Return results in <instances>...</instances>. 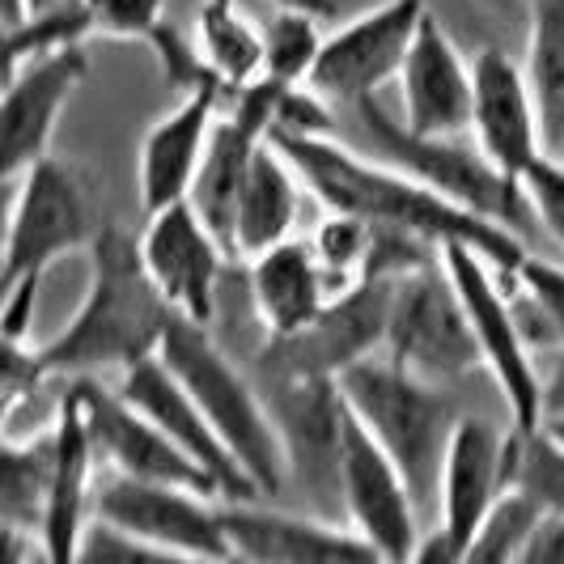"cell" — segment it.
Wrapping results in <instances>:
<instances>
[{"label": "cell", "mask_w": 564, "mask_h": 564, "mask_svg": "<svg viewBox=\"0 0 564 564\" xmlns=\"http://www.w3.org/2000/svg\"><path fill=\"white\" fill-rule=\"evenodd\" d=\"M272 141L281 144L284 158L302 174L306 192L327 213H352L378 229L421 234L437 247L451 238L471 242L501 272V281L518 284L527 247L509 226H497L480 213L454 204L391 162H369L348 144H339L332 132H272Z\"/></svg>", "instance_id": "6da1fadb"}, {"label": "cell", "mask_w": 564, "mask_h": 564, "mask_svg": "<svg viewBox=\"0 0 564 564\" xmlns=\"http://www.w3.org/2000/svg\"><path fill=\"white\" fill-rule=\"evenodd\" d=\"M174 318V306L144 268L141 242L123 229L102 226L89 242V284L82 306L56 339L39 348V357L52 378H94L107 369L128 373L144 357L162 352Z\"/></svg>", "instance_id": "7a4b0ae2"}, {"label": "cell", "mask_w": 564, "mask_h": 564, "mask_svg": "<svg viewBox=\"0 0 564 564\" xmlns=\"http://www.w3.org/2000/svg\"><path fill=\"white\" fill-rule=\"evenodd\" d=\"M339 395L399 463L416 506H429L442 488V467L458 424V408L442 395V382L366 357L339 373Z\"/></svg>", "instance_id": "3957f363"}, {"label": "cell", "mask_w": 564, "mask_h": 564, "mask_svg": "<svg viewBox=\"0 0 564 564\" xmlns=\"http://www.w3.org/2000/svg\"><path fill=\"white\" fill-rule=\"evenodd\" d=\"M162 357L187 382V391L196 395V403L213 421L229 454L242 463L254 492L259 497L281 492L284 476H289L281 429L268 412L263 391H254L251 382L234 369V361L217 348V339L208 336V327L192 323V318H174L166 344H162Z\"/></svg>", "instance_id": "277c9868"}, {"label": "cell", "mask_w": 564, "mask_h": 564, "mask_svg": "<svg viewBox=\"0 0 564 564\" xmlns=\"http://www.w3.org/2000/svg\"><path fill=\"white\" fill-rule=\"evenodd\" d=\"M357 119L366 123L373 149L391 162V166L416 174L433 192L446 199L480 213L497 226H509L513 234L535 221L531 199L522 192V178H513L484 153L476 137H421L412 128L395 123L378 98H366L361 107H352Z\"/></svg>", "instance_id": "5b68a950"}, {"label": "cell", "mask_w": 564, "mask_h": 564, "mask_svg": "<svg viewBox=\"0 0 564 564\" xmlns=\"http://www.w3.org/2000/svg\"><path fill=\"white\" fill-rule=\"evenodd\" d=\"M382 348L391 366L429 382H451L480 366V344L442 254L395 276Z\"/></svg>", "instance_id": "8992f818"}, {"label": "cell", "mask_w": 564, "mask_h": 564, "mask_svg": "<svg viewBox=\"0 0 564 564\" xmlns=\"http://www.w3.org/2000/svg\"><path fill=\"white\" fill-rule=\"evenodd\" d=\"M442 259L463 293V306L480 344V366L501 387L513 429L543 424V373L535 366V344L518 318L513 293L501 289V272L471 242H458V238L442 242Z\"/></svg>", "instance_id": "52a82bcc"}, {"label": "cell", "mask_w": 564, "mask_h": 564, "mask_svg": "<svg viewBox=\"0 0 564 564\" xmlns=\"http://www.w3.org/2000/svg\"><path fill=\"white\" fill-rule=\"evenodd\" d=\"M259 391L268 412L281 429L289 476L323 513L344 509L339 484V451H344V395L332 373H302V369L259 366Z\"/></svg>", "instance_id": "ba28073f"}, {"label": "cell", "mask_w": 564, "mask_h": 564, "mask_svg": "<svg viewBox=\"0 0 564 564\" xmlns=\"http://www.w3.org/2000/svg\"><path fill=\"white\" fill-rule=\"evenodd\" d=\"M94 518L153 543L162 556L234 561L226 522H221V501L208 492H196V488H183V484L137 480V476L98 467Z\"/></svg>", "instance_id": "9c48e42d"}, {"label": "cell", "mask_w": 564, "mask_h": 564, "mask_svg": "<svg viewBox=\"0 0 564 564\" xmlns=\"http://www.w3.org/2000/svg\"><path fill=\"white\" fill-rule=\"evenodd\" d=\"M94 242V217H89V178L77 162L43 158L26 174H18V196L9 213L4 234V276L0 284H13L18 276H47V268L64 254L82 251Z\"/></svg>", "instance_id": "30bf717a"}, {"label": "cell", "mask_w": 564, "mask_h": 564, "mask_svg": "<svg viewBox=\"0 0 564 564\" xmlns=\"http://www.w3.org/2000/svg\"><path fill=\"white\" fill-rule=\"evenodd\" d=\"M424 13V0H382L378 9L357 13L323 39L306 85L332 107H361L366 98H378V89L403 73Z\"/></svg>", "instance_id": "8fae6325"}, {"label": "cell", "mask_w": 564, "mask_h": 564, "mask_svg": "<svg viewBox=\"0 0 564 564\" xmlns=\"http://www.w3.org/2000/svg\"><path fill=\"white\" fill-rule=\"evenodd\" d=\"M339 484H344V518L382 561H412L421 527L416 497L403 480L399 463L378 446V437L352 416L344 403V451H339Z\"/></svg>", "instance_id": "7c38bea8"}, {"label": "cell", "mask_w": 564, "mask_h": 564, "mask_svg": "<svg viewBox=\"0 0 564 564\" xmlns=\"http://www.w3.org/2000/svg\"><path fill=\"white\" fill-rule=\"evenodd\" d=\"M506 437L509 433L484 416H458L437 488L442 527L416 543L412 561H467V547L480 531L484 513L506 492Z\"/></svg>", "instance_id": "4fadbf2b"}, {"label": "cell", "mask_w": 564, "mask_h": 564, "mask_svg": "<svg viewBox=\"0 0 564 564\" xmlns=\"http://www.w3.org/2000/svg\"><path fill=\"white\" fill-rule=\"evenodd\" d=\"M391 272L369 268L352 289L336 293L323 314L297 336L263 339L259 366L272 369H302V373H332L339 378L348 366L366 361L373 348L387 344V314H391Z\"/></svg>", "instance_id": "5bb4252c"}, {"label": "cell", "mask_w": 564, "mask_h": 564, "mask_svg": "<svg viewBox=\"0 0 564 564\" xmlns=\"http://www.w3.org/2000/svg\"><path fill=\"white\" fill-rule=\"evenodd\" d=\"M73 391L82 403L98 467L137 476V480L183 484V488H196V492H208V497L221 501L208 471L183 446H174L137 403H128L119 391H102V382H94V378H73Z\"/></svg>", "instance_id": "9a60e30c"}, {"label": "cell", "mask_w": 564, "mask_h": 564, "mask_svg": "<svg viewBox=\"0 0 564 564\" xmlns=\"http://www.w3.org/2000/svg\"><path fill=\"white\" fill-rule=\"evenodd\" d=\"M141 254L149 276L174 306V314L208 327L217 314V281H221L229 251L221 247V238L204 226L192 199H178V204L149 213Z\"/></svg>", "instance_id": "2e32d148"}, {"label": "cell", "mask_w": 564, "mask_h": 564, "mask_svg": "<svg viewBox=\"0 0 564 564\" xmlns=\"http://www.w3.org/2000/svg\"><path fill=\"white\" fill-rule=\"evenodd\" d=\"M89 73L85 47H64L52 56H34L9 68L4 102H0V170L4 178L26 174L52 153L59 111L77 94Z\"/></svg>", "instance_id": "e0dca14e"}, {"label": "cell", "mask_w": 564, "mask_h": 564, "mask_svg": "<svg viewBox=\"0 0 564 564\" xmlns=\"http://www.w3.org/2000/svg\"><path fill=\"white\" fill-rule=\"evenodd\" d=\"M119 395L128 403H137L149 421L166 433L174 446L196 458L199 467L208 471V480L217 484L221 501H254L251 476L242 471V463L229 454V446L217 437L213 421L204 416V408L196 403V395L187 391V382L166 366V357H144L141 366H132L119 382Z\"/></svg>", "instance_id": "ac0fdd59"}, {"label": "cell", "mask_w": 564, "mask_h": 564, "mask_svg": "<svg viewBox=\"0 0 564 564\" xmlns=\"http://www.w3.org/2000/svg\"><path fill=\"white\" fill-rule=\"evenodd\" d=\"M399 89H403V128L421 137H467L471 132L476 73L463 59L451 30L433 13L421 18V30L399 73Z\"/></svg>", "instance_id": "d6986e66"}, {"label": "cell", "mask_w": 564, "mask_h": 564, "mask_svg": "<svg viewBox=\"0 0 564 564\" xmlns=\"http://www.w3.org/2000/svg\"><path fill=\"white\" fill-rule=\"evenodd\" d=\"M221 94H226L221 82L196 85L144 132L141 153H137V192H141L144 217L192 196V183H196L213 123H217Z\"/></svg>", "instance_id": "ffe728a7"}, {"label": "cell", "mask_w": 564, "mask_h": 564, "mask_svg": "<svg viewBox=\"0 0 564 564\" xmlns=\"http://www.w3.org/2000/svg\"><path fill=\"white\" fill-rule=\"evenodd\" d=\"M471 73H476L471 137L506 174L522 178L547 153L527 68H518L501 47H484Z\"/></svg>", "instance_id": "44dd1931"}, {"label": "cell", "mask_w": 564, "mask_h": 564, "mask_svg": "<svg viewBox=\"0 0 564 564\" xmlns=\"http://www.w3.org/2000/svg\"><path fill=\"white\" fill-rule=\"evenodd\" d=\"M229 556L254 564H318V561H382L352 527L297 518L251 501H221Z\"/></svg>", "instance_id": "7402d4cb"}, {"label": "cell", "mask_w": 564, "mask_h": 564, "mask_svg": "<svg viewBox=\"0 0 564 564\" xmlns=\"http://www.w3.org/2000/svg\"><path fill=\"white\" fill-rule=\"evenodd\" d=\"M52 424H56V471H52V501L39 543L47 552V564H73L82 552L85 527L94 513V484H98V454L73 387L59 399Z\"/></svg>", "instance_id": "603a6c76"}, {"label": "cell", "mask_w": 564, "mask_h": 564, "mask_svg": "<svg viewBox=\"0 0 564 564\" xmlns=\"http://www.w3.org/2000/svg\"><path fill=\"white\" fill-rule=\"evenodd\" d=\"M247 284L268 339L297 336L332 302V284L318 254L311 242H297V238H284L263 254L247 259Z\"/></svg>", "instance_id": "cb8c5ba5"}, {"label": "cell", "mask_w": 564, "mask_h": 564, "mask_svg": "<svg viewBox=\"0 0 564 564\" xmlns=\"http://www.w3.org/2000/svg\"><path fill=\"white\" fill-rule=\"evenodd\" d=\"M297 204H302V174L284 158V149L272 137L259 144L242 196L234 217V259H254L268 247L293 238L297 226Z\"/></svg>", "instance_id": "d4e9b609"}, {"label": "cell", "mask_w": 564, "mask_h": 564, "mask_svg": "<svg viewBox=\"0 0 564 564\" xmlns=\"http://www.w3.org/2000/svg\"><path fill=\"white\" fill-rule=\"evenodd\" d=\"M52 471H56V424L30 437L4 433V446H0V527L4 531L43 535Z\"/></svg>", "instance_id": "484cf974"}, {"label": "cell", "mask_w": 564, "mask_h": 564, "mask_svg": "<svg viewBox=\"0 0 564 564\" xmlns=\"http://www.w3.org/2000/svg\"><path fill=\"white\" fill-rule=\"evenodd\" d=\"M196 52L208 64V73L234 94L263 82V73H268L263 26L247 18V9L238 0H199Z\"/></svg>", "instance_id": "4316f807"}, {"label": "cell", "mask_w": 564, "mask_h": 564, "mask_svg": "<svg viewBox=\"0 0 564 564\" xmlns=\"http://www.w3.org/2000/svg\"><path fill=\"white\" fill-rule=\"evenodd\" d=\"M527 82L535 94L543 149L556 153L564 137V0H531Z\"/></svg>", "instance_id": "83f0119b"}, {"label": "cell", "mask_w": 564, "mask_h": 564, "mask_svg": "<svg viewBox=\"0 0 564 564\" xmlns=\"http://www.w3.org/2000/svg\"><path fill=\"white\" fill-rule=\"evenodd\" d=\"M506 488L527 492L539 509L564 513V442L547 433V424L509 429Z\"/></svg>", "instance_id": "f1b7e54d"}, {"label": "cell", "mask_w": 564, "mask_h": 564, "mask_svg": "<svg viewBox=\"0 0 564 564\" xmlns=\"http://www.w3.org/2000/svg\"><path fill=\"white\" fill-rule=\"evenodd\" d=\"M513 306L531 344L564 348V263L527 254L513 284Z\"/></svg>", "instance_id": "f546056e"}, {"label": "cell", "mask_w": 564, "mask_h": 564, "mask_svg": "<svg viewBox=\"0 0 564 564\" xmlns=\"http://www.w3.org/2000/svg\"><path fill=\"white\" fill-rule=\"evenodd\" d=\"M318 13L311 9H293V4H276L272 22L263 26L268 39V73L272 82L281 85H306L311 82V68L318 52H323V30H318Z\"/></svg>", "instance_id": "4dcf8cb0"}, {"label": "cell", "mask_w": 564, "mask_h": 564, "mask_svg": "<svg viewBox=\"0 0 564 564\" xmlns=\"http://www.w3.org/2000/svg\"><path fill=\"white\" fill-rule=\"evenodd\" d=\"M373 234L378 229L352 217V213H327L318 229H314L311 247L327 272V284H332V297L352 289V284L366 276L369 268V251H373Z\"/></svg>", "instance_id": "1f68e13d"}, {"label": "cell", "mask_w": 564, "mask_h": 564, "mask_svg": "<svg viewBox=\"0 0 564 564\" xmlns=\"http://www.w3.org/2000/svg\"><path fill=\"white\" fill-rule=\"evenodd\" d=\"M89 34V13L82 0H68L43 13H22L18 22H9V68L26 64L34 56H52L64 47H85Z\"/></svg>", "instance_id": "d6a6232c"}, {"label": "cell", "mask_w": 564, "mask_h": 564, "mask_svg": "<svg viewBox=\"0 0 564 564\" xmlns=\"http://www.w3.org/2000/svg\"><path fill=\"white\" fill-rule=\"evenodd\" d=\"M539 513H543V509H539L527 492L506 488V492L497 497V506L484 513L480 531H476L471 547H467V561L518 564L522 561L527 539H531V531H535Z\"/></svg>", "instance_id": "836d02e7"}, {"label": "cell", "mask_w": 564, "mask_h": 564, "mask_svg": "<svg viewBox=\"0 0 564 564\" xmlns=\"http://www.w3.org/2000/svg\"><path fill=\"white\" fill-rule=\"evenodd\" d=\"M89 13V34L94 39H115V43H144L166 26V0H82Z\"/></svg>", "instance_id": "e575fe53"}, {"label": "cell", "mask_w": 564, "mask_h": 564, "mask_svg": "<svg viewBox=\"0 0 564 564\" xmlns=\"http://www.w3.org/2000/svg\"><path fill=\"white\" fill-rule=\"evenodd\" d=\"M522 192L531 199L539 226L564 247V158L543 153L535 166L522 174Z\"/></svg>", "instance_id": "d590c367"}, {"label": "cell", "mask_w": 564, "mask_h": 564, "mask_svg": "<svg viewBox=\"0 0 564 564\" xmlns=\"http://www.w3.org/2000/svg\"><path fill=\"white\" fill-rule=\"evenodd\" d=\"M39 284H43L39 272L18 276L13 284H0V289H4V306H0V332H4V344H30L34 306H39Z\"/></svg>", "instance_id": "8d00e7d4"}, {"label": "cell", "mask_w": 564, "mask_h": 564, "mask_svg": "<svg viewBox=\"0 0 564 564\" xmlns=\"http://www.w3.org/2000/svg\"><path fill=\"white\" fill-rule=\"evenodd\" d=\"M518 564H564V513L543 509Z\"/></svg>", "instance_id": "74e56055"}, {"label": "cell", "mask_w": 564, "mask_h": 564, "mask_svg": "<svg viewBox=\"0 0 564 564\" xmlns=\"http://www.w3.org/2000/svg\"><path fill=\"white\" fill-rule=\"evenodd\" d=\"M543 416H564V348H552V366L543 373Z\"/></svg>", "instance_id": "f35d334b"}, {"label": "cell", "mask_w": 564, "mask_h": 564, "mask_svg": "<svg viewBox=\"0 0 564 564\" xmlns=\"http://www.w3.org/2000/svg\"><path fill=\"white\" fill-rule=\"evenodd\" d=\"M56 4H68V0H13L9 22H18L22 13H43V9H56Z\"/></svg>", "instance_id": "ab89813d"}, {"label": "cell", "mask_w": 564, "mask_h": 564, "mask_svg": "<svg viewBox=\"0 0 564 564\" xmlns=\"http://www.w3.org/2000/svg\"><path fill=\"white\" fill-rule=\"evenodd\" d=\"M272 4H293V9H311L318 18H336V0H272Z\"/></svg>", "instance_id": "60d3db41"}, {"label": "cell", "mask_w": 564, "mask_h": 564, "mask_svg": "<svg viewBox=\"0 0 564 564\" xmlns=\"http://www.w3.org/2000/svg\"><path fill=\"white\" fill-rule=\"evenodd\" d=\"M543 424H547V433H552V437H561L564 442V416H543Z\"/></svg>", "instance_id": "b9f144b4"}, {"label": "cell", "mask_w": 564, "mask_h": 564, "mask_svg": "<svg viewBox=\"0 0 564 564\" xmlns=\"http://www.w3.org/2000/svg\"><path fill=\"white\" fill-rule=\"evenodd\" d=\"M552 158H564V137H561V149H556V153H552Z\"/></svg>", "instance_id": "7bdbcfd3"}]
</instances>
